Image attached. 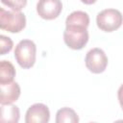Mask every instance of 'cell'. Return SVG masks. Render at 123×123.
<instances>
[{"instance_id": "cell-1", "label": "cell", "mask_w": 123, "mask_h": 123, "mask_svg": "<svg viewBox=\"0 0 123 123\" xmlns=\"http://www.w3.org/2000/svg\"><path fill=\"white\" fill-rule=\"evenodd\" d=\"M37 47L30 39L21 40L15 47L14 58L22 68H31L36 62Z\"/></svg>"}, {"instance_id": "cell-2", "label": "cell", "mask_w": 123, "mask_h": 123, "mask_svg": "<svg viewBox=\"0 0 123 123\" xmlns=\"http://www.w3.org/2000/svg\"><path fill=\"white\" fill-rule=\"evenodd\" d=\"M26 17L21 12L6 11L0 8V29L10 33H18L24 29Z\"/></svg>"}, {"instance_id": "cell-3", "label": "cell", "mask_w": 123, "mask_h": 123, "mask_svg": "<svg viewBox=\"0 0 123 123\" xmlns=\"http://www.w3.org/2000/svg\"><path fill=\"white\" fill-rule=\"evenodd\" d=\"M63 40L69 48L80 50L87 43L88 32L86 27L68 26L63 32Z\"/></svg>"}, {"instance_id": "cell-4", "label": "cell", "mask_w": 123, "mask_h": 123, "mask_svg": "<svg viewBox=\"0 0 123 123\" xmlns=\"http://www.w3.org/2000/svg\"><path fill=\"white\" fill-rule=\"evenodd\" d=\"M99 29L104 32H113L122 24V14L118 10L107 9L100 12L96 18Z\"/></svg>"}, {"instance_id": "cell-5", "label": "cell", "mask_w": 123, "mask_h": 123, "mask_svg": "<svg viewBox=\"0 0 123 123\" xmlns=\"http://www.w3.org/2000/svg\"><path fill=\"white\" fill-rule=\"evenodd\" d=\"M85 62L86 68L94 74L104 72L108 65V58L105 52L100 48H93L89 50L86 56Z\"/></svg>"}, {"instance_id": "cell-6", "label": "cell", "mask_w": 123, "mask_h": 123, "mask_svg": "<svg viewBox=\"0 0 123 123\" xmlns=\"http://www.w3.org/2000/svg\"><path fill=\"white\" fill-rule=\"evenodd\" d=\"M62 10L61 0H39L37 4V12L43 19L51 20L58 17Z\"/></svg>"}, {"instance_id": "cell-7", "label": "cell", "mask_w": 123, "mask_h": 123, "mask_svg": "<svg viewBox=\"0 0 123 123\" xmlns=\"http://www.w3.org/2000/svg\"><path fill=\"white\" fill-rule=\"evenodd\" d=\"M50 118V111L46 105L41 103H37L32 105L25 117L26 123H47Z\"/></svg>"}, {"instance_id": "cell-8", "label": "cell", "mask_w": 123, "mask_h": 123, "mask_svg": "<svg viewBox=\"0 0 123 123\" xmlns=\"http://www.w3.org/2000/svg\"><path fill=\"white\" fill-rule=\"evenodd\" d=\"M20 95V86L15 82L0 84V104L8 105L15 102Z\"/></svg>"}, {"instance_id": "cell-9", "label": "cell", "mask_w": 123, "mask_h": 123, "mask_svg": "<svg viewBox=\"0 0 123 123\" xmlns=\"http://www.w3.org/2000/svg\"><path fill=\"white\" fill-rule=\"evenodd\" d=\"M19 109L12 104L0 107V123H17L19 121Z\"/></svg>"}, {"instance_id": "cell-10", "label": "cell", "mask_w": 123, "mask_h": 123, "mask_svg": "<svg viewBox=\"0 0 123 123\" xmlns=\"http://www.w3.org/2000/svg\"><path fill=\"white\" fill-rule=\"evenodd\" d=\"M89 24V16L86 12L82 11H76L71 12L65 21L66 27L68 26H81L87 28Z\"/></svg>"}, {"instance_id": "cell-11", "label": "cell", "mask_w": 123, "mask_h": 123, "mask_svg": "<svg viewBox=\"0 0 123 123\" xmlns=\"http://www.w3.org/2000/svg\"><path fill=\"white\" fill-rule=\"evenodd\" d=\"M15 77V68L8 61L0 62V84H8L13 81Z\"/></svg>"}, {"instance_id": "cell-12", "label": "cell", "mask_w": 123, "mask_h": 123, "mask_svg": "<svg viewBox=\"0 0 123 123\" xmlns=\"http://www.w3.org/2000/svg\"><path fill=\"white\" fill-rule=\"evenodd\" d=\"M79 117L74 110L70 108H62L57 111L56 123H78Z\"/></svg>"}, {"instance_id": "cell-13", "label": "cell", "mask_w": 123, "mask_h": 123, "mask_svg": "<svg viewBox=\"0 0 123 123\" xmlns=\"http://www.w3.org/2000/svg\"><path fill=\"white\" fill-rule=\"evenodd\" d=\"M13 46L12 40L6 36L0 35V55L8 54Z\"/></svg>"}, {"instance_id": "cell-14", "label": "cell", "mask_w": 123, "mask_h": 123, "mask_svg": "<svg viewBox=\"0 0 123 123\" xmlns=\"http://www.w3.org/2000/svg\"><path fill=\"white\" fill-rule=\"evenodd\" d=\"M1 2L14 12H20L27 4V0H1Z\"/></svg>"}, {"instance_id": "cell-15", "label": "cell", "mask_w": 123, "mask_h": 123, "mask_svg": "<svg viewBox=\"0 0 123 123\" xmlns=\"http://www.w3.org/2000/svg\"><path fill=\"white\" fill-rule=\"evenodd\" d=\"M84 4H86V5H91V4H93V3H95L96 2V0H81Z\"/></svg>"}]
</instances>
